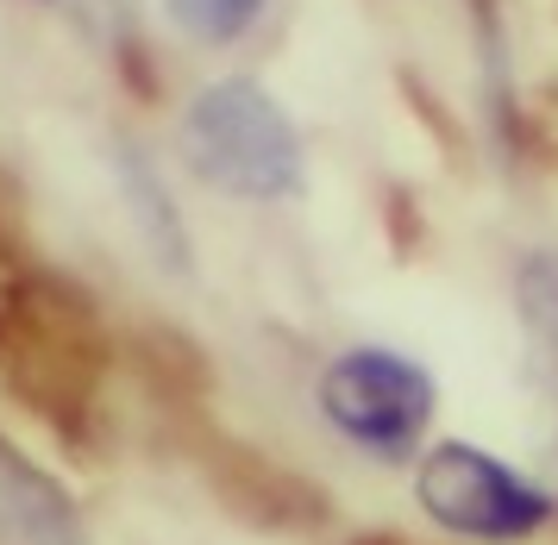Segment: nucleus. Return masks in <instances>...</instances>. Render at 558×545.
<instances>
[{
	"label": "nucleus",
	"mask_w": 558,
	"mask_h": 545,
	"mask_svg": "<svg viewBox=\"0 0 558 545\" xmlns=\"http://www.w3.org/2000/svg\"><path fill=\"white\" fill-rule=\"evenodd\" d=\"M177 164L232 207H282L302 195V125L257 75H214L177 113Z\"/></svg>",
	"instance_id": "nucleus-1"
},
{
	"label": "nucleus",
	"mask_w": 558,
	"mask_h": 545,
	"mask_svg": "<svg viewBox=\"0 0 558 545\" xmlns=\"http://www.w3.org/2000/svg\"><path fill=\"white\" fill-rule=\"evenodd\" d=\"M314 421L332 446L371 464V471H402L433 446V414H439V376L402 346L352 339L314 371Z\"/></svg>",
	"instance_id": "nucleus-2"
},
{
	"label": "nucleus",
	"mask_w": 558,
	"mask_h": 545,
	"mask_svg": "<svg viewBox=\"0 0 558 545\" xmlns=\"http://www.w3.org/2000/svg\"><path fill=\"white\" fill-rule=\"evenodd\" d=\"M414 508L458 545H533L558 526V489L477 439H433L408 464Z\"/></svg>",
	"instance_id": "nucleus-3"
},
{
	"label": "nucleus",
	"mask_w": 558,
	"mask_h": 545,
	"mask_svg": "<svg viewBox=\"0 0 558 545\" xmlns=\"http://www.w3.org/2000/svg\"><path fill=\"white\" fill-rule=\"evenodd\" d=\"M0 545H95L82 508L45 464L0 433Z\"/></svg>",
	"instance_id": "nucleus-4"
},
{
	"label": "nucleus",
	"mask_w": 558,
	"mask_h": 545,
	"mask_svg": "<svg viewBox=\"0 0 558 545\" xmlns=\"http://www.w3.org/2000/svg\"><path fill=\"white\" fill-rule=\"evenodd\" d=\"M113 170H120V195H126V214H132V226H138L145 251H151L163 270L182 276V270H189V226H182V207L170 201L157 164H151V157H138L132 145H120Z\"/></svg>",
	"instance_id": "nucleus-5"
},
{
	"label": "nucleus",
	"mask_w": 558,
	"mask_h": 545,
	"mask_svg": "<svg viewBox=\"0 0 558 545\" xmlns=\"http://www.w3.org/2000/svg\"><path fill=\"white\" fill-rule=\"evenodd\" d=\"M514 320L533 351V371L558 401V251H527L514 264Z\"/></svg>",
	"instance_id": "nucleus-6"
},
{
	"label": "nucleus",
	"mask_w": 558,
	"mask_h": 545,
	"mask_svg": "<svg viewBox=\"0 0 558 545\" xmlns=\"http://www.w3.org/2000/svg\"><path fill=\"white\" fill-rule=\"evenodd\" d=\"M157 13L189 50H239L264 32L277 0H157Z\"/></svg>",
	"instance_id": "nucleus-7"
},
{
	"label": "nucleus",
	"mask_w": 558,
	"mask_h": 545,
	"mask_svg": "<svg viewBox=\"0 0 558 545\" xmlns=\"http://www.w3.org/2000/svg\"><path fill=\"white\" fill-rule=\"evenodd\" d=\"M38 7H82V0H38Z\"/></svg>",
	"instance_id": "nucleus-8"
}]
</instances>
